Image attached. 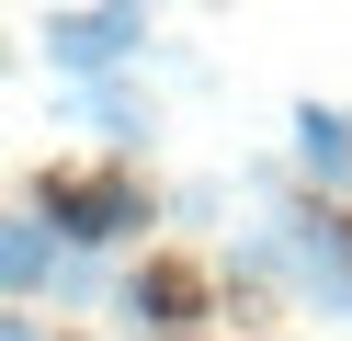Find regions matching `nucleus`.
Here are the masks:
<instances>
[{
  "instance_id": "f257e3e1",
  "label": "nucleus",
  "mask_w": 352,
  "mask_h": 341,
  "mask_svg": "<svg viewBox=\"0 0 352 341\" xmlns=\"http://www.w3.org/2000/svg\"><path fill=\"white\" fill-rule=\"evenodd\" d=\"M23 194L57 216V239H69V250H114V262H137V250L170 227V194H160L125 148H102V159H57V171H23Z\"/></svg>"
},
{
  "instance_id": "f03ea898",
  "label": "nucleus",
  "mask_w": 352,
  "mask_h": 341,
  "mask_svg": "<svg viewBox=\"0 0 352 341\" xmlns=\"http://www.w3.org/2000/svg\"><path fill=\"white\" fill-rule=\"evenodd\" d=\"M102 318H114L125 341H205L216 318H239V307H228V262H193V250L148 239L137 262H125V285H114Z\"/></svg>"
},
{
  "instance_id": "7ed1b4c3",
  "label": "nucleus",
  "mask_w": 352,
  "mask_h": 341,
  "mask_svg": "<svg viewBox=\"0 0 352 341\" xmlns=\"http://www.w3.org/2000/svg\"><path fill=\"white\" fill-rule=\"evenodd\" d=\"M34 57L46 80H114V68L160 57V0H57L34 23Z\"/></svg>"
},
{
  "instance_id": "20e7f679",
  "label": "nucleus",
  "mask_w": 352,
  "mask_h": 341,
  "mask_svg": "<svg viewBox=\"0 0 352 341\" xmlns=\"http://www.w3.org/2000/svg\"><path fill=\"white\" fill-rule=\"evenodd\" d=\"M284 296L352 330V194H284Z\"/></svg>"
},
{
  "instance_id": "39448f33",
  "label": "nucleus",
  "mask_w": 352,
  "mask_h": 341,
  "mask_svg": "<svg viewBox=\"0 0 352 341\" xmlns=\"http://www.w3.org/2000/svg\"><path fill=\"white\" fill-rule=\"evenodd\" d=\"M57 125H102V148L137 159L148 136H160V103L137 114V68H114V80H57Z\"/></svg>"
},
{
  "instance_id": "423d86ee",
  "label": "nucleus",
  "mask_w": 352,
  "mask_h": 341,
  "mask_svg": "<svg viewBox=\"0 0 352 341\" xmlns=\"http://www.w3.org/2000/svg\"><path fill=\"white\" fill-rule=\"evenodd\" d=\"M284 159L307 194H352V103H296L284 114Z\"/></svg>"
},
{
  "instance_id": "0eeeda50",
  "label": "nucleus",
  "mask_w": 352,
  "mask_h": 341,
  "mask_svg": "<svg viewBox=\"0 0 352 341\" xmlns=\"http://www.w3.org/2000/svg\"><path fill=\"white\" fill-rule=\"evenodd\" d=\"M57 262H69V239H57V216H46L34 194H12V216H0V285L23 296V307H46Z\"/></svg>"
},
{
  "instance_id": "6e6552de",
  "label": "nucleus",
  "mask_w": 352,
  "mask_h": 341,
  "mask_svg": "<svg viewBox=\"0 0 352 341\" xmlns=\"http://www.w3.org/2000/svg\"><path fill=\"white\" fill-rule=\"evenodd\" d=\"M228 216V182H170V227H216Z\"/></svg>"
},
{
  "instance_id": "1a4fd4ad",
  "label": "nucleus",
  "mask_w": 352,
  "mask_h": 341,
  "mask_svg": "<svg viewBox=\"0 0 352 341\" xmlns=\"http://www.w3.org/2000/svg\"><path fill=\"white\" fill-rule=\"evenodd\" d=\"M0 341H69V330H46V307H23V296H12V318H0Z\"/></svg>"
},
{
  "instance_id": "9d476101",
  "label": "nucleus",
  "mask_w": 352,
  "mask_h": 341,
  "mask_svg": "<svg viewBox=\"0 0 352 341\" xmlns=\"http://www.w3.org/2000/svg\"><path fill=\"white\" fill-rule=\"evenodd\" d=\"M69 341H125V330H69Z\"/></svg>"
},
{
  "instance_id": "9b49d317",
  "label": "nucleus",
  "mask_w": 352,
  "mask_h": 341,
  "mask_svg": "<svg viewBox=\"0 0 352 341\" xmlns=\"http://www.w3.org/2000/svg\"><path fill=\"white\" fill-rule=\"evenodd\" d=\"M261 341H296V330H261Z\"/></svg>"
}]
</instances>
